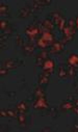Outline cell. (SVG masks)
Masks as SVG:
<instances>
[{"label":"cell","mask_w":78,"mask_h":132,"mask_svg":"<svg viewBox=\"0 0 78 132\" xmlns=\"http://www.w3.org/2000/svg\"><path fill=\"white\" fill-rule=\"evenodd\" d=\"M33 14V7L30 6V5H26V6H23L19 13H18V18H26V17H29Z\"/></svg>","instance_id":"4"},{"label":"cell","mask_w":78,"mask_h":132,"mask_svg":"<svg viewBox=\"0 0 78 132\" xmlns=\"http://www.w3.org/2000/svg\"><path fill=\"white\" fill-rule=\"evenodd\" d=\"M7 27H9V23L5 20H1V30H2V32L5 31L7 29Z\"/></svg>","instance_id":"26"},{"label":"cell","mask_w":78,"mask_h":132,"mask_svg":"<svg viewBox=\"0 0 78 132\" xmlns=\"http://www.w3.org/2000/svg\"><path fill=\"white\" fill-rule=\"evenodd\" d=\"M51 130H52V129H51L50 127H44V128L42 129L43 132H47V131H51Z\"/></svg>","instance_id":"34"},{"label":"cell","mask_w":78,"mask_h":132,"mask_svg":"<svg viewBox=\"0 0 78 132\" xmlns=\"http://www.w3.org/2000/svg\"><path fill=\"white\" fill-rule=\"evenodd\" d=\"M67 68L66 65H60L58 68V77L60 79H66L68 77V74H67Z\"/></svg>","instance_id":"15"},{"label":"cell","mask_w":78,"mask_h":132,"mask_svg":"<svg viewBox=\"0 0 78 132\" xmlns=\"http://www.w3.org/2000/svg\"><path fill=\"white\" fill-rule=\"evenodd\" d=\"M33 107L35 109H47L48 108V102L46 100V97L35 98V101L33 102Z\"/></svg>","instance_id":"3"},{"label":"cell","mask_w":78,"mask_h":132,"mask_svg":"<svg viewBox=\"0 0 78 132\" xmlns=\"http://www.w3.org/2000/svg\"><path fill=\"white\" fill-rule=\"evenodd\" d=\"M73 107H74V104L72 102H69V101H65L63 102L60 105H59V109L64 112H67V111H70V110H73Z\"/></svg>","instance_id":"11"},{"label":"cell","mask_w":78,"mask_h":132,"mask_svg":"<svg viewBox=\"0 0 78 132\" xmlns=\"http://www.w3.org/2000/svg\"><path fill=\"white\" fill-rule=\"evenodd\" d=\"M6 48H7L6 42H4V41H1V50H5Z\"/></svg>","instance_id":"33"},{"label":"cell","mask_w":78,"mask_h":132,"mask_svg":"<svg viewBox=\"0 0 78 132\" xmlns=\"http://www.w3.org/2000/svg\"><path fill=\"white\" fill-rule=\"evenodd\" d=\"M34 97L35 98H43V97H46V94H45L43 88L37 86V87L34 88Z\"/></svg>","instance_id":"18"},{"label":"cell","mask_w":78,"mask_h":132,"mask_svg":"<svg viewBox=\"0 0 78 132\" xmlns=\"http://www.w3.org/2000/svg\"><path fill=\"white\" fill-rule=\"evenodd\" d=\"M37 46L40 47V48H42V49H46L48 46H50V43L49 42H47L45 39H43L42 37L37 40Z\"/></svg>","instance_id":"17"},{"label":"cell","mask_w":78,"mask_h":132,"mask_svg":"<svg viewBox=\"0 0 78 132\" xmlns=\"http://www.w3.org/2000/svg\"><path fill=\"white\" fill-rule=\"evenodd\" d=\"M40 28H43L45 31H52L53 29H54V27H55V25H54V23L50 20V19H45L44 21H43V23L38 26Z\"/></svg>","instance_id":"6"},{"label":"cell","mask_w":78,"mask_h":132,"mask_svg":"<svg viewBox=\"0 0 78 132\" xmlns=\"http://www.w3.org/2000/svg\"><path fill=\"white\" fill-rule=\"evenodd\" d=\"M73 131H78V123L74 125V128H73Z\"/></svg>","instance_id":"36"},{"label":"cell","mask_w":78,"mask_h":132,"mask_svg":"<svg viewBox=\"0 0 78 132\" xmlns=\"http://www.w3.org/2000/svg\"><path fill=\"white\" fill-rule=\"evenodd\" d=\"M48 113H49L51 117H53V118H56V117L58 116V112H57V108H56V107L50 108V109H49V111H48Z\"/></svg>","instance_id":"22"},{"label":"cell","mask_w":78,"mask_h":132,"mask_svg":"<svg viewBox=\"0 0 78 132\" xmlns=\"http://www.w3.org/2000/svg\"><path fill=\"white\" fill-rule=\"evenodd\" d=\"M41 32V29L38 26H35V25H30L28 26L26 29H25V35L30 39V40H34L38 34Z\"/></svg>","instance_id":"2"},{"label":"cell","mask_w":78,"mask_h":132,"mask_svg":"<svg viewBox=\"0 0 78 132\" xmlns=\"http://www.w3.org/2000/svg\"><path fill=\"white\" fill-rule=\"evenodd\" d=\"M34 3L37 4V5H40L41 7H44V6H46V5L51 4L50 1H34Z\"/></svg>","instance_id":"23"},{"label":"cell","mask_w":78,"mask_h":132,"mask_svg":"<svg viewBox=\"0 0 78 132\" xmlns=\"http://www.w3.org/2000/svg\"><path fill=\"white\" fill-rule=\"evenodd\" d=\"M49 16H50V20H52V22L54 23V25H57V26L60 24L61 20L64 19V17L59 13H57V12H53Z\"/></svg>","instance_id":"7"},{"label":"cell","mask_w":78,"mask_h":132,"mask_svg":"<svg viewBox=\"0 0 78 132\" xmlns=\"http://www.w3.org/2000/svg\"><path fill=\"white\" fill-rule=\"evenodd\" d=\"M54 65H55L54 61H53L52 59H50V58H47V59L44 61V63L42 64V68H43L44 72H47V73L51 74V73L54 71Z\"/></svg>","instance_id":"5"},{"label":"cell","mask_w":78,"mask_h":132,"mask_svg":"<svg viewBox=\"0 0 78 132\" xmlns=\"http://www.w3.org/2000/svg\"><path fill=\"white\" fill-rule=\"evenodd\" d=\"M65 26H66V19L64 18V19L61 20L60 24L58 25V28H59V30H63V31H64V29H65Z\"/></svg>","instance_id":"28"},{"label":"cell","mask_w":78,"mask_h":132,"mask_svg":"<svg viewBox=\"0 0 78 132\" xmlns=\"http://www.w3.org/2000/svg\"><path fill=\"white\" fill-rule=\"evenodd\" d=\"M76 71L77 69L75 67H72V65H68L67 68V74H68V77H73L76 75Z\"/></svg>","instance_id":"20"},{"label":"cell","mask_w":78,"mask_h":132,"mask_svg":"<svg viewBox=\"0 0 78 132\" xmlns=\"http://www.w3.org/2000/svg\"><path fill=\"white\" fill-rule=\"evenodd\" d=\"M68 64L69 65H72V67L77 68L78 67V55L75 54V53L71 54L69 56V58H68Z\"/></svg>","instance_id":"12"},{"label":"cell","mask_w":78,"mask_h":132,"mask_svg":"<svg viewBox=\"0 0 78 132\" xmlns=\"http://www.w3.org/2000/svg\"><path fill=\"white\" fill-rule=\"evenodd\" d=\"M42 38L45 39V40H46L47 42H49L50 44L53 42V39H54L53 35L51 34V31H44L43 34H42Z\"/></svg>","instance_id":"16"},{"label":"cell","mask_w":78,"mask_h":132,"mask_svg":"<svg viewBox=\"0 0 78 132\" xmlns=\"http://www.w3.org/2000/svg\"><path fill=\"white\" fill-rule=\"evenodd\" d=\"M73 111L75 112V114L78 116V107H77V106H74V107H73Z\"/></svg>","instance_id":"35"},{"label":"cell","mask_w":78,"mask_h":132,"mask_svg":"<svg viewBox=\"0 0 78 132\" xmlns=\"http://www.w3.org/2000/svg\"><path fill=\"white\" fill-rule=\"evenodd\" d=\"M17 44H18L19 46H22V45H23V39H22V37H20L19 35L17 36Z\"/></svg>","instance_id":"30"},{"label":"cell","mask_w":78,"mask_h":132,"mask_svg":"<svg viewBox=\"0 0 78 132\" xmlns=\"http://www.w3.org/2000/svg\"><path fill=\"white\" fill-rule=\"evenodd\" d=\"M6 111H7V114H9L10 118H17V114H16V112H15L14 110H12V109H6Z\"/></svg>","instance_id":"27"},{"label":"cell","mask_w":78,"mask_h":132,"mask_svg":"<svg viewBox=\"0 0 78 132\" xmlns=\"http://www.w3.org/2000/svg\"><path fill=\"white\" fill-rule=\"evenodd\" d=\"M48 54H49L48 51H46V50H42L37 55H38V56H41V57L44 58V59H47V58H48Z\"/></svg>","instance_id":"25"},{"label":"cell","mask_w":78,"mask_h":132,"mask_svg":"<svg viewBox=\"0 0 78 132\" xmlns=\"http://www.w3.org/2000/svg\"><path fill=\"white\" fill-rule=\"evenodd\" d=\"M49 73L47 72H43L40 74V76H38V83H40L41 85H47L48 82H49Z\"/></svg>","instance_id":"9"},{"label":"cell","mask_w":78,"mask_h":132,"mask_svg":"<svg viewBox=\"0 0 78 132\" xmlns=\"http://www.w3.org/2000/svg\"><path fill=\"white\" fill-rule=\"evenodd\" d=\"M23 52L26 56H31L34 52V46L32 43H27L23 46Z\"/></svg>","instance_id":"8"},{"label":"cell","mask_w":78,"mask_h":132,"mask_svg":"<svg viewBox=\"0 0 78 132\" xmlns=\"http://www.w3.org/2000/svg\"><path fill=\"white\" fill-rule=\"evenodd\" d=\"M0 13H1L2 16H5L9 13V6L2 3L1 5H0Z\"/></svg>","instance_id":"21"},{"label":"cell","mask_w":78,"mask_h":132,"mask_svg":"<svg viewBox=\"0 0 78 132\" xmlns=\"http://www.w3.org/2000/svg\"><path fill=\"white\" fill-rule=\"evenodd\" d=\"M77 83H78V79H77Z\"/></svg>","instance_id":"40"},{"label":"cell","mask_w":78,"mask_h":132,"mask_svg":"<svg viewBox=\"0 0 78 132\" xmlns=\"http://www.w3.org/2000/svg\"><path fill=\"white\" fill-rule=\"evenodd\" d=\"M67 101H69V102H72V101H75V99H74V97H73V95H68V97H67Z\"/></svg>","instance_id":"32"},{"label":"cell","mask_w":78,"mask_h":132,"mask_svg":"<svg viewBox=\"0 0 78 132\" xmlns=\"http://www.w3.org/2000/svg\"><path fill=\"white\" fill-rule=\"evenodd\" d=\"M0 114H1V117H3V118H7V117H9L7 111L4 110V109H1V110H0Z\"/></svg>","instance_id":"31"},{"label":"cell","mask_w":78,"mask_h":132,"mask_svg":"<svg viewBox=\"0 0 78 132\" xmlns=\"http://www.w3.org/2000/svg\"><path fill=\"white\" fill-rule=\"evenodd\" d=\"M75 26H76V28L78 29V16H77V18H76V22H75Z\"/></svg>","instance_id":"39"},{"label":"cell","mask_w":78,"mask_h":132,"mask_svg":"<svg viewBox=\"0 0 78 132\" xmlns=\"http://www.w3.org/2000/svg\"><path fill=\"white\" fill-rule=\"evenodd\" d=\"M17 120H18V123L20 124V126H22V127L25 126V123H26V117H25L24 113H20V112H19V114L17 116Z\"/></svg>","instance_id":"19"},{"label":"cell","mask_w":78,"mask_h":132,"mask_svg":"<svg viewBox=\"0 0 78 132\" xmlns=\"http://www.w3.org/2000/svg\"><path fill=\"white\" fill-rule=\"evenodd\" d=\"M75 92H76V94H78V83L77 82L75 84Z\"/></svg>","instance_id":"37"},{"label":"cell","mask_w":78,"mask_h":132,"mask_svg":"<svg viewBox=\"0 0 78 132\" xmlns=\"http://www.w3.org/2000/svg\"><path fill=\"white\" fill-rule=\"evenodd\" d=\"M17 110L20 113H26L28 111V106L25 102H20L17 104Z\"/></svg>","instance_id":"14"},{"label":"cell","mask_w":78,"mask_h":132,"mask_svg":"<svg viewBox=\"0 0 78 132\" xmlns=\"http://www.w3.org/2000/svg\"><path fill=\"white\" fill-rule=\"evenodd\" d=\"M0 74H1V76H5L7 74V69L5 67H1V69H0Z\"/></svg>","instance_id":"29"},{"label":"cell","mask_w":78,"mask_h":132,"mask_svg":"<svg viewBox=\"0 0 78 132\" xmlns=\"http://www.w3.org/2000/svg\"><path fill=\"white\" fill-rule=\"evenodd\" d=\"M64 51V44L60 42H55L52 44L51 53H60Z\"/></svg>","instance_id":"10"},{"label":"cell","mask_w":78,"mask_h":132,"mask_svg":"<svg viewBox=\"0 0 78 132\" xmlns=\"http://www.w3.org/2000/svg\"><path fill=\"white\" fill-rule=\"evenodd\" d=\"M46 59H44V58H42L41 56H38V55H36V57H35V63L36 64H38V65H42L43 63H44V61H45Z\"/></svg>","instance_id":"24"},{"label":"cell","mask_w":78,"mask_h":132,"mask_svg":"<svg viewBox=\"0 0 78 132\" xmlns=\"http://www.w3.org/2000/svg\"><path fill=\"white\" fill-rule=\"evenodd\" d=\"M74 35H75V22L70 19L68 21V24L65 26V29H64V40H63V43H66V41H72L73 38H74Z\"/></svg>","instance_id":"1"},{"label":"cell","mask_w":78,"mask_h":132,"mask_svg":"<svg viewBox=\"0 0 78 132\" xmlns=\"http://www.w3.org/2000/svg\"><path fill=\"white\" fill-rule=\"evenodd\" d=\"M74 106H77V107H78V99H75V101H74Z\"/></svg>","instance_id":"38"},{"label":"cell","mask_w":78,"mask_h":132,"mask_svg":"<svg viewBox=\"0 0 78 132\" xmlns=\"http://www.w3.org/2000/svg\"><path fill=\"white\" fill-rule=\"evenodd\" d=\"M4 67L7 70H14V69L17 68V61L14 60V59H9L4 62Z\"/></svg>","instance_id":"13"}]
</instances>
